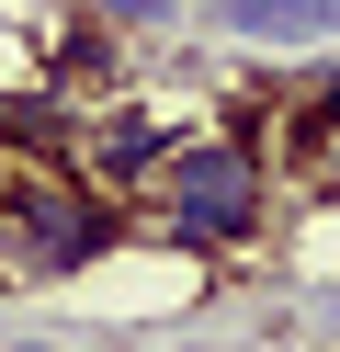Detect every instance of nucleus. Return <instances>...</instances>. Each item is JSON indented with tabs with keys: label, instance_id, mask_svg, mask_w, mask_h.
Instances as JSON below:
<instances>
[{
	"label": "nucleus",
	"instance_id": "f257e3e1",
	"mask_svg": "<svg viewBox=\"0 0 340 352\" xmlns=\"http://www.w3.org/2000/svg\"><path fill=\"white\" fill-rule=\"evenodd\" d=\"M136 205H148V228L181 261H238L272 228V160H261V137H216L204 125V137H170V160H159V182Z\"/></svg>",
	"mask_w": 340,
	"mask_h": 352
},
{
	"label": "nucleus",
	"instance_id": "f03ea898",
	"mask_svg": "<svg viewBox=\"0 0 340 352\" xmlns=\"http://www.w3.org/2000/svg\"><path fill=\"white\" fill-rule=\"evenodd\" d=\"M0 239H12L0 261H12L23 284H68V273H91V261L125 239V205L91 193L80 170H57V160H23L12 193H0Z\"/></svg>",
	"mask_w": 340,
	"mask_h": 352
},
{
	"label": "nucleus",
	"instance_id": "7ed1b4c3",
	"mask_svg": "<svg viewBox=\"0 0 340 352\" xmlns=\"http://www.w3.org/2000/svg\"><path fill=\"white\" fill-rule=\"evenodd\" d=\"M170 137H181V125H159L148 102H80V125H68V160H57V170H80V182L113 193V205H136V193L159 182V160H170Z\"/></svg>",
	"mask_w": 340,
	"mask_h": 352
},
{
	"label": "nucleus",
	"instance_id": "20e7f679",
	"mask_svg": "<svg viewBox=\"0 0 340 352\" xmlns=\"http://www.w3.org/2000/svg\"><path fill=\"white\" fill-rule=\"evenodd\" d=\"M227 34H261V46H317L340 34V0H216Z\"/></svg>",
	"mask_w": 340,
	"mask_h": 352
},
{
	"label": "nucleus",
	"instance_id": "39448f33",
	"mask_svg": "<svg viewBox=\"0 0 340 352\" xmlns=\"http://www.w3.org/2000/svg\"><path fill=\"white\" fill-rule=\"evenodd\" d=\"M170 12H181V0H91V23H102V34H125V23H170Z\"/></svg>",
	"mask_w": 340,
	"mask_h": 352
}]
</instances>
